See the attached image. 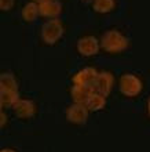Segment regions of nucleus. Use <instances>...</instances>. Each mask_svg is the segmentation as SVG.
<instances>
[{
  "label": "nucleus",
  "mask_w": 150,
  "mask_h": 152,
  "mask_svg": "<svg viewBox=\"0 0 150 152\" xmlns=\"http://www.w3.org/2000/svg\"><path fill=\"white\" fill-rule=\"evenodd\" d=\"M101 47L110 54H119L128 47V39L117 29H109L101 37Z\"/></svg>",
  "instance_id": "obj_1"
},
{
  "label": "nucleus",
  "mask_w": 150,
  "mask_h": 152,
  "mask_svg": "<svg viewBox=\"0 0 150 152\" xmlns=\"http://www.w3.org/2000/svg\"><path fill=\"white\" fill-rule=\"evenodd\" d=\"M63 32H65V29H63V24L59 20H48L46 21L41 26V39L46 44H55L57 42H59L61 37L63 36Z\"/></svg>",
  "instance_id": "obj_2"
},
{
  "label": "nucleus",
  "mask_w": 150,
  "mask_h": 152,
  "mask_svg": "<svg viewBox=\"0 0 150 152\" xmlns=\"http://www.w3.org/2000/svg\"><path fill=\"white\" fill-rule=\"evenodd\" d=\"M119 88L122 96L132 98V97H136L141 94L143 84L142 80L139 79L136 75H134V73H124V75H121V77L119 80Z\"/></svg>",
  "instance_id": "obj_3"
},
{
  "label": "nucleus",
  "mask_w": 150,
  "mask_h": 152,
  "mask_svg": "<svg viewBox=\"0 0 150 152\" xmlns=\"http://www.w3.org/2000/svg\"><path fill=\"white\" fill-rule=\"evenodd\" d=\"M88 108L86 107V104H76L73 102L72 105H69L66 108V119L67 122H70L73 124H84L88 119Z\"/></svg>",
  "instance_id": "obj_4"
},
{
  "label": "nucleus",
  "mask_w": 150,
  "mask_h": 152,
  "mask_svg": "<svg viewBox=\"0 0 150 152\" xmlns=\"http://www.w3.org/2000/svg\"><path fill=\"white\" fill-rule=\"evenodd\" d=\"M113 83H114L113 75L110 72H107V71H102L96 76V80H95L94 86H92V91L107 97L110 94L112 88H113Z\"/></svg>",
  "instance_id": "obj_5"
},
{
  "label": "nucleus",
  "mask_w": 150,
  "mask_h": 152,
  "mask_svg": "<svg viewBox=\"0 0 150 152\" xmlns=\"http://www.w3.org/2000/svg\"><path fill=\"white\" fill-rule=\"evenodd\" d=\"M101 47V40L95 36H84L77 40V51L83 57H92L98 54Z\"/></svg>",
  "instance_id": "obj_6"
},
{
  "label": "nucleus",
  "mask_w": 150,
  "mask_h": 152,
  "mask_svg": "<svg viewBox=\"0 0 150 152\" xmlns=\"http://www.w3.org/2000/svg\"><path fill=\"white\" fill-rule=\"evenodd\" d=\"M98 71L95 68H84L79 72H76L72 77V82L73 84H79V86H84V87H90L92 88L95 80H96V76H98Z\"/></svg>",
  "instance_id": "obj_7"
},
{
  "label": "nucleus",
  "mask_w": 150,
  "mask_h": 152,
  "mask_svg": "<svg viewBox=\"0 0 150 152\" xmlns=\"http://www.w3.org/2000/svg\"><path fill=\"white\" fill-rule=\"evenodd\" d=\"M12 109H14V112L18 118L29 119L36 113V104L28 98H20V101L12 107Z\"/></svg>",
  "instance_id": "obj_8"
},
{
  "label": "nucleus",
  "mask_w": 150,
  "mask_h": 152,
  "mask_svg": "<svg viewBox=\"0 0 150 152\" xmlns=\"http://www.w3.org/2000/svg\"><path fill=\"white\" fill-rule=\"evenodd\" d=\"M39 11L41 17L54 20L62 11V4L59 0H46V1L39 4Z\"/></svg>",
  "instance_id": "obj_9"
},
{
  "label": "nucleus",
  "mask_w": 150,
  "mask_h": 152,
  "mask_svg": "<svg viewBox=\"0 0 150 152\" xmlns=\"http://www.w3.org/2000/svg\"><path fill=\"white\" fill-rule=\"evenodd\" d=\"M92 88L84 87V86H79V84H73V87L70 88V96L73 102L76 104H86L88 100V97L91 96Z\"/></svg>",
  "instance_id": "obj_10"
},
{
  "label": "nucleus",
  "mask_w": 150,
  "mask_h": 152,
  "mask_svg": "<svg viewBox=\"0 0 150 152\" xmlns=\"http://www.w3.org/2000/svg\"><path fill=\"white\" fill-rule=\"evenodd\" d=\"M86 107L88 108L90 112H98V111H102L105 107H106V97L99 94V93L92 91L91 96L88 97L87 102H86Z\"/></svg>",
  "instance_id": "obj_11"
},
{
  "label": "nucleus",
  "mask_w": 150,
  "mask_h": 152,
  "mask_svg": "<svg viewBox=\"0 0 150 152\" xmlns=\"http://www.w3.org/2000/svg\"><path fill=\"white\" fill-rule=\"evenodd\" d=\"M20 101V93L15 90H0V104L1 107H14Z\"/></svg>",
  "instance_id": "obj_12"
},
{
  "label": "nucleus",
  "mask_w": 150,
  "mask_h": 152,
  "mask_svg": "<svg viewBox=\"0 0 150 152\" xmlns=\"http://www.w3.org/2000/svg\"><path fill=\"white\" fill-rule=\"evenodd\" d=\"M22 18H24L26 22H32L37 18V15H40V11H39V4L35 3V1H30V3H26L22 7Z\"/></svg>",
  "instance_id": "obj_13"
},
{
  "label": "nucleus",
  "mask_w": 150,
  "mask_h": 152,
  "mask_svg": "<svg viewBox=\"0 0 150 152\" xmlns=\"http://www.w3.org/2000/svg\"><path fill=\"white\" fill-rule=\"evenodd\" d=\"M0 90H15L18 91V82L15 76L10 72H3L0 75Z\"/></svg>",
  "instance_id": "obj_14"
},
{
  "label": "nucleus",
  "mask_w": 150,
  "mask_h": 152,
  "mask_svg": "<svg viewBox=\"0 0 150 152\" xmlns=\"http://www.w3.org/2000/svg\"><path fill=\"white\" fill-rule=\"evenodd\" d=\"M114 7H116L114 0H94V3H92L94 11L99 12V14H107V12L113 11Z\"/></svg>",
  "instance_id": "obj_15"
},
{
  "label": "nucleus",
  "mask_w": 150,
  "mask_h": 152,
  "mask_svg": "<svg viewBox=\"0 0 150 152\" xmlns=\"http://www.w3.org/2000/svg\"><path fill=\"white\" fill-rule=\"evenodd\" d=\"M12 6H14V0H0V8H1L3 11L11 10Z\"/></svg>",
  "instance_id": "obj_16"
},
{
  "label": "nucleus",
  "mask_w": 150,
  "mask_h": 152,
  "mask_svg": "<svg viewBox=\"0 0 150 152\" xmlns=\"http://www.w3.org/2000/svg\"><path fill=\"white\" fill-rule=\"evenodd\" d=\"M6 119H7V118H6V115H4V113L1 112V127H3L4 124H6V122H7Z\"/></svg>",
  "instance_id": "obj_17"
},
{
  "label": "nucleus",
  "mask_w": 150,
  "mask_h": 152,
  "mask_svg": "<svg viewBox=\"0 0 150 152\" xmlns=\"http://www.w3.org/2000/svg\"><path fill=\"white\" fill-rule=\"evenodd\" d=\"M0 152H17V151H14V149H11V148H4V149H1Z\"/></svg>",
  "instance_id": "obj_18"
},
{
  "label": "nucleus",
  "mask_w": 150,
  "mask_h": 152,
  "mask_svg": "<svg viewBox=\"0 0 150 152\" xmlns=\"http://www.w3.org/2000/svg\"><path fill=\"white\" fill-rule=\"evenodd\" d=\"M147 113L150 115V97H149V100H147Z\"/></svg>",
  "instance_id": "obj_19"
},
{
  "label": "nucleus",
  "mask_w": 150,
  "mask_h": 152,
  "mask_svg": "<svg viewBox=\"0 0 150 152\" xmlns=\"http://www.w3.org/2000/svg\"><path fill=\"white\" fill-rule=\"evenodd\" d=\"M32 1H35V3L40 4V3H43V1H46V0H32Z\"/></svg>",
  "instance_id": "obj_20"
},
{
  "label": "nucleus",
  "mask_w": 150,
  "mask_h": 152,
  "mask_svg": "<svg viewBox=\"0 0 150 152\" xmlns=\"http://www.w3.org/2000/svg\"><path fill=\"white\" fill-rule=\"evenodd\" d=\"M83 1H87V3L88 1H92V3H94V0H83Z\"/></svg>",
  "instance_id": "obj_21"
}]
</instances>
